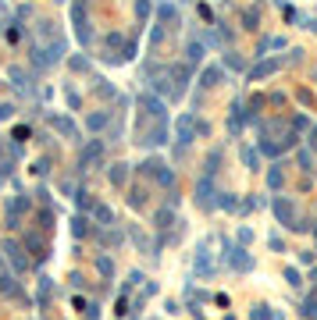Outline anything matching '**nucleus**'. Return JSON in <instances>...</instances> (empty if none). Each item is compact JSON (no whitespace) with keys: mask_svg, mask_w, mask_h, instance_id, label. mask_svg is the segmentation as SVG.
Masks as SVG:
<instances>
[{"mask_svg":"<svg viewBox=\"0 0 317 320\" xmlns=\"http://www.w3.org/2000/svg\"><path fill=\"white\" fill-rule=\"evenodd\" d=\"M75 235H78V238L89 235V221H86V217H78V221H75Z\"/></svg>","mask_w":317,"mask_h":320,"instance_id":"1a4fd4ad","label":"nucleus"},{"mask_svg":"<svg viewBox=\"0 0 317 320\" xmlns=\"http://www.w3.org/2000/svg\"><path fill=\"white\" fill-rule=\"evenodd\" d=\"M310 142H317V132H313V139H310Z\"/></svg>","mask_w":317,"mask_h":320,"instance_id":"a211bd4d","label":"nucleus"},{"mask_svg":"<svg viewBox=\"0 0 317 320\" xmlns=\"http://www.w3.org/2000/svg\"><path fill=\"white\" fill-rule=\"evenodd\" d=\"M4 117H11V107H0V121H4Z\"/></svg>","mask_w":317,"mask_h":320,"instance_id":"f3484780","label":"nucleus"},{"mask_svg":"<svg viewBox=\"0 0 317 320\" xmlns=\"http://www.w3.org/2000/svg\"><path fill=\"white\" fill-rule=\"evenodd\" d=\"M96 267H100V274H111V270H114V263H111L107 256H100V260H96Z\"/></svg>","mask_w":317,"mask_h":320,"instance_id":"ddd939ff","label":"nucleus"},{"mask_svg":"<svg viewBox=\"0 0 317 320\" xmlns=\"http://www.w3.org/2000/svg\"><path fill=\"white\" fill-rule=\"evenodd\" d=\"M267 182H271V189H278V185H282V171H278V168H271V175H267Z\"/></svg>","mask_w":317,"mask_h":320,"instance_id":"9b49d317","label":"nucleus"},{"mask_svg":"<svg viewBox=\"0 0 317 320\" xmlns=\"http://www.w3.org/2000/svg\"><path fill=\"white\" fill-rule=\"evenodd\" d=\"M50 121H54V125H57L64 135H71V132H75V128H71V121H64V117H50Z\"/></svg>","mask_w":317,"mask_h":320,"instance_id":"9d476101","label":"nucleus"},{"mask_svg":"<svg viewBox=\"0 0 317 320\" xmlns=\"http://www.w3.org/2000/svg\"><path fill=\"white\" fill-rule=\"evenodd\" d=\"M285 277H289V285H299V270H296V267H289Z\"/></svg>","mask_w":317,"mask_h":320,"instance_id":"4468645a","label":"nucleus"},{"mask_svg":"<svg viewBox=\"0 0 317 320\" xmlns=\"http://www.w3.org/2000/svg\"><path fill=\"white\" fill-rule=\"evenodd\" d=\"M228 260H232L235 270H250L253 267V260L246 256V249H235V246H228Z\"/></svg>","mask_w":317,"mask_h":320,"instance_id":"f03ea898","label":"nucleus"},{"mask_svg":"<svg viewBox=\"0 0 317 320\" xmlns=\"http://www.w3.org/2000/svg\"><path fill=\"white\" fill-rule=\"evenodd\" d=\"M189 132H192V117H182V121H178V139L189 142Z\"/></svg>","mask_w":317,"mask_h":320,"instance_id":"423d86ee","label":"nucleus"},{"mask_svg":"<svg viewBox=\"0 0 317 320\" xmlns=\"http://www.w3.org/2000/svg\"><path fill=\"white\" fill-rule=\"evenodd\" d=\"M4 249H8V253H11V260H15V267H18V270H22V267H25V263H22V256H18V246H15V242H8V246H4Z\"/></svg>","mask_w":317,"mask_h":320,"instance_id":"6e6552de","label":"nucleus"},{"mask_svg":"<svg viewBox=\"0 0 317 320\" xmlns=\"http://www.w3.org/2000/svg\"><path fill=\"white\" fill-rule=\"evenodd\" d=\"M111 182H114V185H125V164H118V168L111 171Z\"/></svg>","mask_w":317,"mask_h":320,"instance_id":"0eeeda50","label":"nucleus"},{"mask_svg":"<svg viewBox=\"0 0 317 320\" xmlns=\"http://www.w3.org/2000/svg\"><path fill=\"white\" fill-rule=\"evenodd\" d=\"M274 214H278V221H285V224L299 228V224H296V210H292L289 199H274Z\"/></svg>","mask_w":317,"mask_h":320,"instance_id":"f257e3e1","label":"nucleus"},{"mask_svg":"<svg viewBox=\"0 0 317 320\" xmlns=\"http://www.w3.org/2000/svg\"><path fill=\"white\" fill-rule=\"evenodd\" d=\"M25 242H29V249H32L36 260H43V256H47V253H43V238H39V235H25Z\"/></svg>","mask_w":317,"mask_h":320,"instance_id":"7ed1b4c3","label":"nucleus"},{"mask_svg":"<svg viewBox=\"0 0 317 320\" xmlns=\"http://www.w3.org/2000/svg\"><path fill=\"white\" fill-rule=\"evenodd\" d=\"M303 313H306V316H313V320H317V302H306V306H303Z\"/></svg>","mask_w":317,"mask_h":320,"instance_id":"dca6fc26","label":"nucleus"},{"mask_svg":"<svg viewBox=\"0 0 317 320\" xmlns=\"http://www.w3.org/2000/svg\"><path fill=\"white\" fill-rule=\"evenodd\" d=\"M274 68H278V61H267V64L257 68V75H267V71H274Z\"/></svg>","mask_w":317,"mask_h":320,"instance_id":"2eb2a0df","label":"nucleus"},{"mask_svg":"<svg viewBox=\"0 0 317 320\" xmlns=\"http://www.w3.org/2000/svg\"><path fill=\"white\" fill-rule=\"evenodd\" d=\"M200 203H203L207 210L214 207V203H210V175H203V178H200Z\"/></svg>","mask_w":317,"mask_h":320,"instance_id":"20e7f679","label":"nucleus"},{"mask_svg":"<svg viewBox=\"0 0 317 320\" xmlns=\"http://www.w3.org/2000/svg\"><path fill=\"white\" fill-rule=\"evenodd\" d=\"M96 160H100V142H89L82 153V164H96Z\"/></svg>","mask_w":317,"mask_h":320,"instance_id":"39448f33","label":"nucleus"},{"mask_svg":"<svg viewBox=\"0 0 317 320\" xmlns=\"http://www.w3.org/2000/svg\"><path fill=\"white\" fill-rule=\"evenodd\" d=\"M103 125H107V114H93L89 117V128H103Z\"/></svg>","mask_w":317,"mask_h":320,"instance_id":"f8f14e48","label":"nucleus"}]
</instances>
